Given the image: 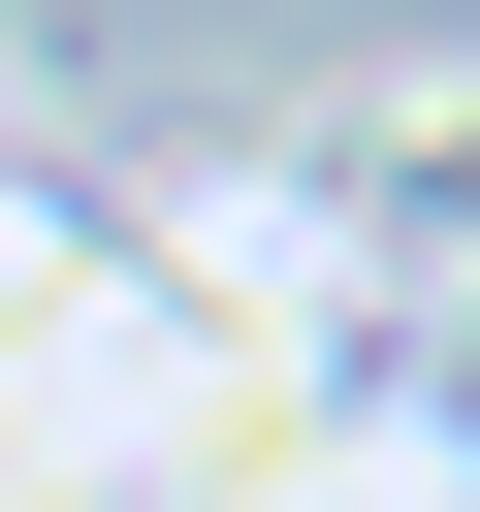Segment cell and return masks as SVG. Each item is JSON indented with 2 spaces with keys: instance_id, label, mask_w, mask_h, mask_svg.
I'll list each match as a JSON object with an SVG mask.
<instances>
[{
  "instance_id": "obj_1",
  "label": "cell",
  "mask_w": 480,
  "mask_h": 512,
  "mask_svg": "<svg viewBox=\"0 0 480 512\" xmlns=\"http://www.w3.org/2000/svg\"><path fill=\"white\" fill-rule=\"evenodd\" d=\"M288 224L416 320V288H480V64H352V96H288Z\"/></svg>"
}]
</instances>
